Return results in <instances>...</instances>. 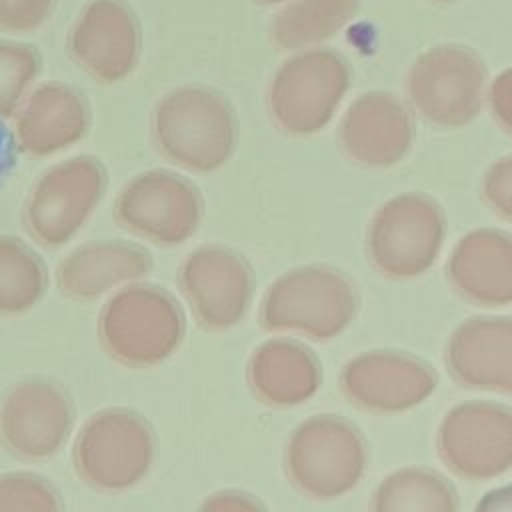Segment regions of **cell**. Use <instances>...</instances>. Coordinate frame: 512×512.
Returning a JSON list of instances; mask_svg holds the SVG:
<instances>
[{"instance_id":"3","label":"cell","mask_w":512,"mask_h":512,"mask_svg":"<svg viewBox=\"0 0 512 512\" xmlns=\"http://www.w3.org/2000/svg\"><path fill=\"white\" fill-rule=\"evenodd\" d=\"M154 452V430L146 418L128 408H106L78 432L74 466L88 486L120 492L148 474Z\"/></svg>"},{"instance_id":"8","label":"cell","mask_w":512,"mask_h":512,"mask_svg":"<svg viewBox=\"0 0 512 512\" xmlns=\"http://www.w3.org/2000/svg\"><path fill=\"white\" fill-rule=\"evenodd\" d=\"M178 282L198 324L210 332L236 326L254 292V272L246 258L216 244L190 252L180 266Z\"/></svg>"},{"instance_id":"16","label":"cell","mask_w":512,"mask_h":512,"mask_svg":"<svg viewBox=\"0 0 512 512\" xmlns=\"http://www.w3.org/2000/svg\"><path fill=\"white\" fill-rule=\"evenodd\" d=\"M360 0H294L272 24L280 48H302L336 34L358 10Z\"/></svg>"},{"instance_id":"20","label":"cell","mask_w":512,"mask_h":512,"mask_svg":"<svg viewBox=\"0 0 512 512\" xmlns=\"http://www.w3.org/2000/svg\"><path fill=\"white\" fill-rule=\"evenodd\" d=\"M54 4L56 0H0V28L34 30L52 14Z\"/></svg>"},{"instance_id":"12","label":"cell","mask_w":512,"mask_h":512,"mask_svg":"<svg viewBox=\"0 0 512 512\" xmlns=\"http://www.w3.org/2000/svg\"><path fill=\"white\" fill-rule=\"evenodd\" d=\"M68 50L74 62L98 82H118L138 62V20L120 0H94L70 32Z\"/></svg>"},{"instance_id":"25","label":"cell","mask_w":512,"mask_h":512,"mask_svg":"<svg viewBox=\"0 0 512 512\" xmlns=\"http://www.w3.org/2000/svg\"><path fill=\"white\" fill-rule=\"evenodd\" d=\"M436 2H452V0H436Z\"/></svg>"},{"instance_id":"22","label":"cell","mask_w":512,"mask_h":512,"mask_svg":"<svg viewBox=\"0 0 512 512\" xmlns=\"http://www.w3.org/2000/svg\"><path fill=\"white\" fill-rule=\"evenodd\" d=\"M204 510H260L262 504L250 496V494H242V492H220L210 496L204 504Z\"/></svg>"},{"instance_id":"19","label":"cell","mask_w":512,"mask_h":512,"mask_svg":"<svg viewBox=\"0 0 512 512\" xmlns=\"http://www.w3.org/2000/svg\"><path fill=\"white\" fill-rule=\"evenodd\" d=\"M62 510L58 490L42 476L14 472L0 476V512H56Z\"/></svg>"},{"instance_id":"6","label":"cell","mask_w":512,"mask_h":512,"mask_svg":"<svg viewBox=\"0 0 512 512\" xmlns=\"http://www.w3.org/2000/svg\"><path fill=\"white\" fill-rule=\"evenodd\" d=\"M104 188L106 168L94 156H76L52 166L24 204L28 232L48 248L66 244L90 218Z\"/></svg>"},{"instance_id":"21","label":"cell","mask_w":512,"mask_h":512,"mask_svg":"<svg viewBox=\"0 0 512 512\" xmlns=\"http://www.w3.org/2000/svg\"><path fill=\"white\" fill-rule=\"evenodd\" d=\"M492 106L494 112L512 126V68L504 70L492 84Z\"/></svg>"},{"instance_id":"2","label":"cell","mask_w":512,"mask_h":512,"mask_svg":"<svg viewBox=\"0 0 512 512\" xmlns=\"http://www.w3.org/2000/svg\"><path fill=\"white\" fill-rule=\"evenodd\" d=\"M98 334L116 362L146 368L160 364L180 346L184 316L176 300L160 286H126L102 308Z\"/></svg>"},{"instance_id":"18","label":"cell","mask_w":512,"mask_h":512,"mask_svg":"<svg viewBox=\"0 0 512 512\" xmlns=\"http://www.w3.org/2000/svg\"><path fill=\"white\" fill-rule=\"evenodd\" d=\"M42 68L36 48L0 40V116H12Z\"/></svg>"},{"instance_id":"24","label":"cell","mask_w":512,"mask_h":512,"mask_svg":"<svg viewBox=\"0 0 512 512\" xmlns=\"http://www.w3.org/2000/svg\"><path fill=\"white\" fill-rule=\"evenodd\" d=\"M258 2H264V4H276V2H282V0H258Z\"/></svg>"},{"instance_id":"14","label":"cell","mask_w":512,"mask_h":512,"mask_svg":"<svg viewBox=\"0 0 512 512\" xmlns=\"http://www.w3.org/2000/svg\"><path fill=\"white\" fill-rule=\"evenodd\" d=\"M150 268L152 258L142 246L126 240H100L70 252L60 262L56 280L64 296L86 302L146 276Z\"/></svg>"},{"instance_id":"4","label":"cell","mask_w":512,"mask_h":512,"mask_svg":"<svg viewBox=\"0 0 512 512\" xmlns=\"http://www.w3.org/2000/svg\"><path fill=\"white\" fill-rule=\"evenodd\" d=\"M354 308L348 282L334 270L308 266L286 272L266 292L260 322L266 330H296L310 338L340 332Z\"/></svg>"},{"instance_id":"1","label":"cell","mask_w":512,"mask_h":512,"mask_svg":"<svg viewBox=\"0 0 512 512\" xmlns=\"http://www.w3.org/2000/svg\"><path fill=\"white\" fill-rule=\"evenodd\" d=\"M152 134L170 162L194 172H212L232 156L238 122L232 104L220 92L182 86L156 104Z\"/></svg>"},{"instance_id":"13","label":"cell","mask_w":512,"mask_h":512,"mask_svg":"<svg viewBox=\"0 0 512 512\" xmlns=\"http://www.w3.org/2000/svg\"><path fill=\"white\" fill-rule=\"evenodd\" d=\"M90 126V106L82 92L62 82L34 90L16 118L20 150L48 156L78 142Z\"/></svg>"},{"instance_id":"23","label":"cell","mask_w":512,"mask_h":512,"mask_svg":"<svg viewBox=\"0 0 512 512\" xmlns=\"http://www.w3.org/2000/svg\"><path fill=\"white\" fill-rule=\"evenodd\" d=\"M6 160H8V138H6V130L0 124V176L4 172Z\"/></svg>"},{"instance_id":"17","label":"cell","mask_w":512,"mask_h":512,"mask_svg":"<svg viewBox=\"0 0 512 512\" xmlns=\"http://www.w3.org/2000/svg\"><path fill=\"white\" fill-rule=\"evenodd\" d=\"M48 274L40 256L14 236H0V316L30 310L46 292Z\"/></svg>"},{"instance_id":"15","label":"cell","mask_w":512,"mask_h":512,"mask_svg":"<svg viewBox=\"0 0 512 512\" xmlns=\"http://www.w3.org/2000/svg\"><path fill=\"white\" fill-rule=\"evenodd\" d=\"M320 382L316 358L290 340H268L248 362V384L270 406H294L314 394Z\"/></svg>"},{"instance_id":"9","label":"cell","mask_w":512,"mask_h":512,"mask_svg":"<svg viewBox=\"0 0 512 512\" xmlns=\"http://www.w3.org/2000/svg\"><path fill=\"white\" fill-rule=\"evenodd\" d=\"M286 474L312 498H332L348 490L362 468V452L352 428L318 416L300 424L286 446Z\"/></svg>"},{"instance_id":"10","label":"cell","mask_w":512,"mask_h":512,"mask_svg":"<svg viewBox=\"0 0 512 512\" xmlns=\"http://www.w3.org/2000/svg\"><path fill=\"white\" fill-rule=\"evenodd\" d=\"M72 424V400L54 380L26 378L0 400V440L18 458L42 460L56 454Z\"/></svg>"},{"instance_id":"5","label":"cell","mask_w":512,"mask_h":512,"mask_svg":"<svg viewBox=\"0 0 512 512\" xmlns=\"http://www.w3.org/2000/svg\"><path fill=\"white\" fill-rule=\"evenodd\" d=\"M348 80L350 70L340 54L332 50L298 54L282 64L270 84V116L284 132H316L330 120Z\"/></svg>"},{"instance_id":"11","label":"cell","mask_w":512,"mask_h":512,"mask_svg":"<svg viewBox=\"0 0 512 512\" xmlns=\"http://www.w3.org/2000/svg\"><path fill=\"white\" fill-rule=\"evenodd\" d=\"M484 66L468 48L442 44L424 52L412 66L408 90L428 118L464 122L480 106Z\"/></svg>"},{"instance_id":"7","label":"cell","mask_w":512,"mask_h":512,"mask_svg":"<svg viewBox=\"0 0 512 512\" xmlns=\"http://www.w3.org/2000/svg\"><path fill=\"white\" fill-rule=\"evenodd\" d=\"M198 188L168 170H148L132 178L114 202L116 220L132 234L160 246L190 238L202 220Z\"/></svg>"}]
</instances>
